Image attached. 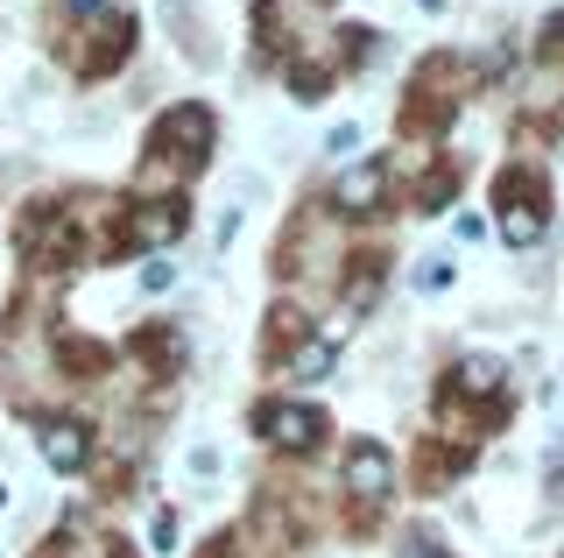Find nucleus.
<instances>
[{
    "label": "nucleus",
    "mask_w": 564,
    "mask_h": 558,
    "mask_svg": "<svg viewBox=\"0 0 564 558\" xmlns=\"http://www.w3.org/2000/svg\"><path fill=\"white\" fill-rule=\"evenodd\" d=\"M346 487H352L360 502H381L388 487H395V466H388V452H381L375 439H360V446L346 452Z\"/></svg>",
    "instance_id": "obj_1"
},
{
    "label": "nucleus",
    "mask_w": 564,
    "mask_h": 558,
    "mask_svg": "<svg viewBox=\"0 0 564 558\" xmlns=\"http://www.w3.org/2000/svg\"><path fill=\"white\" fill-rule=\"evenodd\" d=\"M261 431H269L275 446H290V452H311L317 431H325V417L311 404H275V410H261Z\"/></svg>",
    "instance_id": "obj_2"
},
{
    "label": "nucleus",
    "mask_w": 564,
    "mask_h": 558,
    "mask_svg": "<svg viewBox=\"0 0 564 558\" xmlns=\"http://www.w3.org/2000/svg\"><path fill=\"white\" fill-rule=\"evenodd\" d=\"M43 460L57 466V474H78L85 460H93V439H85V425H70V417H57V425H43Z\"/></svg>",
    "instance_id": "obj_3"
},
{
    "label": "nucleus",
    "mask_w": 564,
    "mask_h": 558,
    "mask_svg": "<svg viewBox=\"0 0 564 558\" xmlns=\"http://www.w3.org/2000/svg\"><path fill=\"white\" fill-rule=\"evenodd\" d=\"M184 198H163V205H149V213H134V226H128V240L134 248H163V240H176L184 234Z\"/></svg>",
    "instance_id": "obj_4"
},
{
    "label": "nucleus",
    "mask_w": 564,
    "mask_h": 558,
    "mask_svg": "<svg viewBox=\"0 0 564 558\" xmlns=\"http://www.w3.org/2000/svg\"><path fill=\"white\" fill-rule=\"evenodd\" d=\"M155 142H163V149L176 142L184 155H205V149H212V114H205V107H176L163 128H155Z\"/></svg>",
    "instance_id": "obj_5"
},
{
    "label": "nucleus",
    "mask_w": 564,
    "mask_h": 558,
    "mask_svg": "<svg viewBox=\"0 0 564 558\" xmlns=\"http://www.w3.org/2000/svg\"><path fill=\"white\" fill-rule=\"evenodd\" d=\"M381 191H388V163H352L339 178V205H346V213H375Z\"/></svg>",
    "instance_id": "obj_6"
},
{
    "label": "nucleus",
    "mask_w": 564,
    "mask_h": 558,
    "mask_svg": "<svg viewBox=\"0 0 564 558\" xmlns=\"http://www.w3.org/2000/svg\"><path fill=\"white\" fill-rule=\"evenodd\" d=\"M501 361H494V354H473L466 361V368H458V389H473V396H487V389H501Z\"/></svg>",
    "instance_id": "obj_7"
},
{
    "label": "nucleus",
    "mask_w": 564,
    "mask_h": 558,
    "mask_svg": "<svg viewBox=\"0 0 564 558\" xmlns=\"http://www.w3.org/2000/svg\"><path fill=\"white\" fill-rule=\"evenodd\" d=\"M332 361H339V346H332V340H304V346H296V375H304V382H325Z\"/></svg>",
    "instance_id": "obj_8"
},
{
    "label": "nucleus",
    "mask_w": 564,
    "mask_h": 558,
    "mask_svg": "<svg viewBox=\"0 0 564 558\" xmlns=\"http://www.w3.org/2000/svg\"><path fill=\"white\" fill-rule=\"evenodd\" d=\"M501 234L516 240V248H529V240L543 234V213H536V205H516V213H501Z\"/></svg>",
    "instance_id": "obj_9"
},
{
    "label": "nucleus",
    "mask_w": 564,
    "mask_h": 558,
    "mask_svg": "<svg viewBox=\"0 0 564 558\" xmlns=\"http://www.w3.org/2000/svg\"><path fill=\"white\" fill-rule=\"evenodd\" d=\"M170 283H176V261H149V269H141V290H149V298L170 290Z\"/></svg>",
    "instance_id": "obj_10"
},
{
    "label": "nucleus",
    "mask_w": 564,
    "mask_h": 558,
    "mask_svg": "<svg viewBox=\"0 0 564 558\" xmlns=\"http://www.w3.org/2000/svg\"><path fill=\"white\" fill-rule=\"evenodd\" d=\"M149 537H155V551H163V558H170V551H176V516L163 509V516H155V523H149Z\"/></svg>",
    "instance_id": "obj_11"
},
{
    "label": "nucleus",
    "mask_w": 564,
    "mask_h": 558,
    "mask_svg": "<svg viewBox=\"0 0 564 558\" xmlns=\"http://www.w3.org/2000/svg\"><path fill=\"white\" fill-rule=\"evenodd\" d=\"M416 283H423V290H445V283H452V261H423Z\"/></svg>",
    "instance_id": "obj_12"
},
{
    "label": "nucleus",
    "mask_w": 564,
    "mask_h": 558,
    "mask_svg": "<svg viewBox=\"0 0 564 558\" xmlns=\"http://www.w3.org/2000/svg\"><path fill=\"white\" fill-rule=\"evenodd\" d=\"M317 93H325V72H311V64H304V72H296V99H317Z\"/></svg>",
    "instance_id": "obj_13"
},
{
    "label": "nucleus",
    "mask_w": 564,
    "mask_h": 558,
    "mask_svg": "<svg viewBox=\"0 0 564 558\" xmlns=\"http://www.w3.org/2000/svg\"><path fill=\"white\" fill-rule=\"evenodd\" d=\"M352 142H360V128H352V120H346V128H332V135H325V149H332V155H346Z\"/></svg>",
    "instance_id": "obj_14"
},
{
    "label": "nucleus",
    "mask_w": 564,
    "mask_h": 558,
    "mask_svg": "<svg viewBox=\"0 0 564 558\" xmlns=\"http://www.w3.org/2000/svg\"><path fill=\"white\" fill-rule=\"evenodd\" d=\"M70 8H78V14H93V8H99V0H70Z\"/></svg>",
    "instance_id": "obj_15"
},
{
    "label": "nucleus",
    "mask_w": 564,
    "mask_h": 558,
    "mask_svg": "<svg viewBox=\"0 0 564 558\" xmlns=\"http://www.w3.org/2000/svg\"><path fill=\"white\" fill-rule=\"evenodd\" d=\"M423 8H445V0H423Z\"/></svg>",
    "instance_id": "obj_16"
}]
</instances>
